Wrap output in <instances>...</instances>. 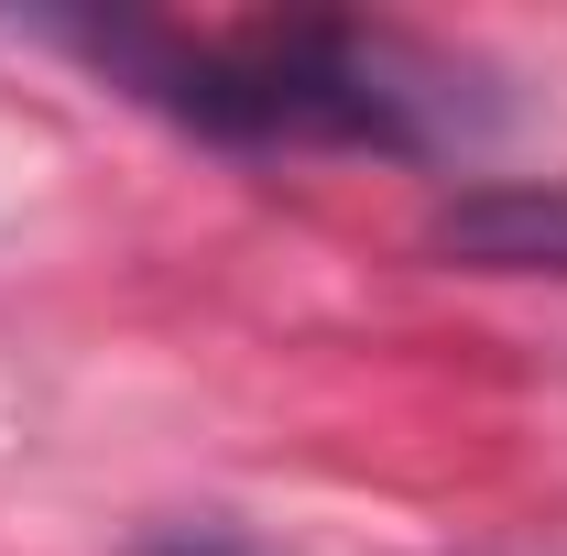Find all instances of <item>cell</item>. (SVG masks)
I'll return each mask as SVG.
<instances>
[{
  "label": "cell",
  "mask_w": 567,
  "mask_h": 556,
  "mask_svg": "<svg viewBox=\"0 0 567 556\" xmlns=\"http://www.w3.org/2000/svg\"><path fill=\"white\" fill-rule=\"evenodd\" d=\"M436 251L481 262V274H567V197H470L436 218Z\"/></svg>",
  "instance_id": "7a4b0ae2"
},
{
  "label": "cell",
  "mask_w": 567,
  "mask_h": 556,
  "mask_svg": "<svg viewBox=\"0 0 567 556\" xmlns=\"http://www.w3.org/2000/svg\"><path fill=\"white\" fill-rule=\"evenodd\" d=\"M175 121L218 142H350V153H425L447 132L458 66L371 22H251V33H87Z\"/></svg>",
  "instance_id": "6da1fadb"
},
{
  "label": "cell",
  "mask_w": 567,
  "mask_h": 556,
  "mask_svg": "<svg viewBox=\"0 0 567 556\" xmlns=\"http://www.w3.org/2000/svg\"><path fill=\"white\" fill-rule=\"evenodd\" d=\"M132 556H274L251 524H218V513H197V524H153Z\"/></svg>",
  "instance_id": "3957f363"
}]
</instances>
